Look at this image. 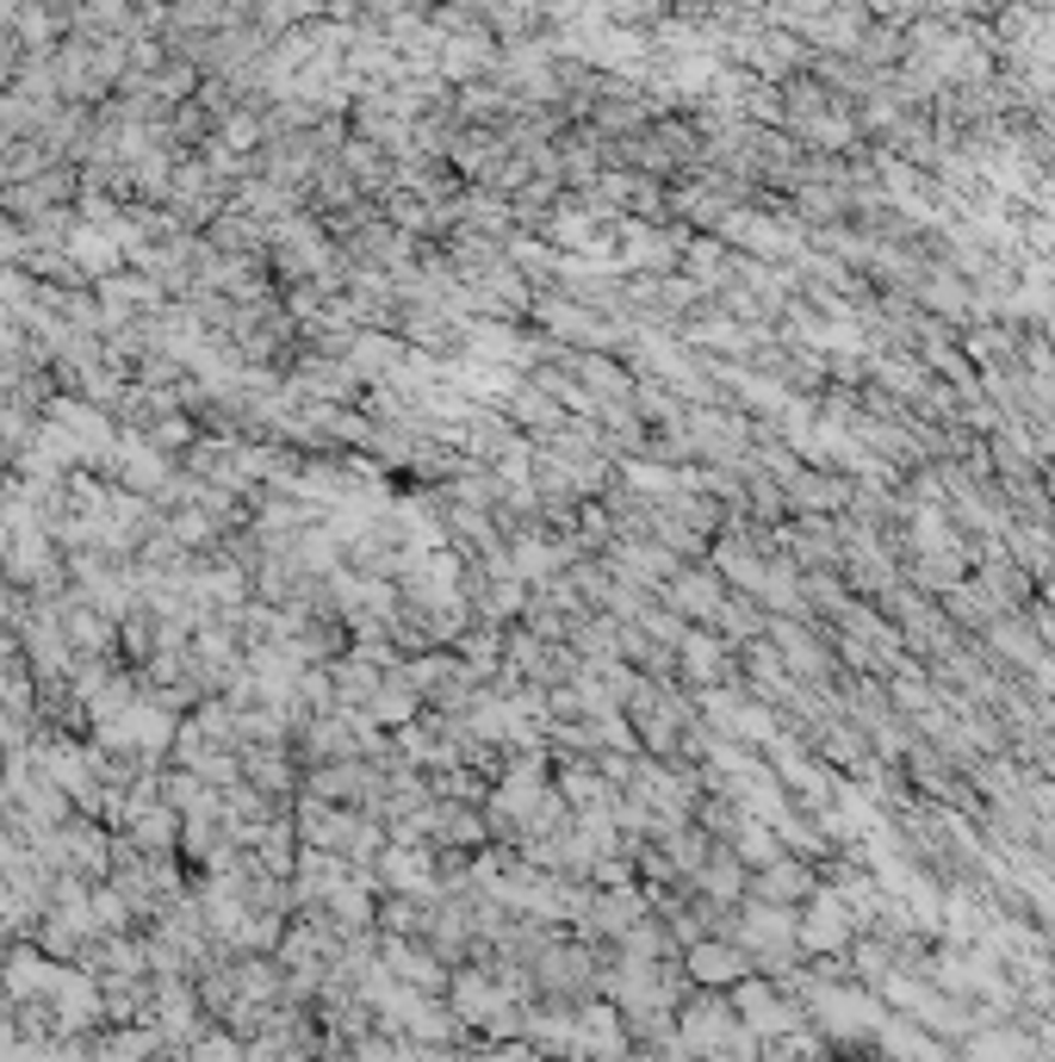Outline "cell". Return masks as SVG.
<instances>
[{"label":"cell","mask_w":1055,"mask_h":1062,"mask_svg":"<svg viewBox=\"0 0 1055 1062\" xmlns=\"http://www.w3.org/2000/svg\"><path fill=\"white\" fill-rule=\"evenodd\" d=\"M695 976L702 982H732V976H746V957L739 950H720V945H702L695 950Z\"/></svg>","instance_id":"1"}]
</instances>
